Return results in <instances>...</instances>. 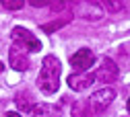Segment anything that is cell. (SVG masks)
I'll return each mask as SVG.
<instances>
[{
	"instance_id": "cell-13",
	"label": "cell",
	"mask_w": 130,
	"mask_h": 117,
	"mask_svg": "<svg viewBox=\"0 0 130 117\" xmlns=\"http://www.w3.org/2000/svg\"><path fill=\"white\" fill-rule=\"evenodd\" d=\"M29 4H33L35 8H41V6H47L50 4V0H27Z\"/></svg>"
},
{
	"instance_id": "cell-1",
	"label": "cell",
	"mask_w": 130,
	"mask_h": 117,
	"mask_svg": "<svg viewBox=\"0 0 130 117\" xmlns=\"http://www.w3.org/2000/svg\"><path fill=\"white\" fill-rule=\"evenodd\" d=\"M60 72L62 66L56 56H45L41 62V70L37 76V86L43 95H54L60 86Z\"/></svg>"
},
{
	"instance_id": "cell-4",
	"label": "cell",
	"mask_w": 130,
	"mask_h": 117,
	"mask_svg": "<svg viewBox=\"0 0 130 117\" xmlns=\"http://www.w3.org/2000/svg\"><path fill=\"white\" fill-rule=\"evenodd\" d=\"M93 64H95V54L89 47H80L78 52H74L70 56V66H72V70L76 74L78 72H89V68Z\"/></svg>"
},
{
	"instance_id": "cell-2",
	"label": "cell",
	"mask_w": 130,
	"mask_h": 117,
	"mask_svg": "<svg viewBox=\"0 0 130 117\" xmlns=\"http://www.w3.org/2000/svg\"><path fill=\"white\" fill-rule=\"evenodd\" d=\"M113 99H116V90H113V88H99V90H95L85 101V105H87V117H97L101 111H105L111 105Z\"/></svg>"
},
{
	"instance_id": "cell-15",
	"label": "cell",
	"mask_w": 130,
	"mask_h": 117,
	"mask_svg": "<svg viewBox=\"0 0 130 117\" xmlns=\"http://www.w3.org/2000/svg\"><path fill=\"white\" fill-rule=\"evenodd\" d=\"M62 2H64V6H66V4H72L74 0H62Z\"/></svg>"
},
{
	"instance_id": "cell-11",
	"label": "cell",
	"mask_w": 130,
	"mask_h": 117,
	"mask_svg": "<svg viewBox=\"0 0 130 117\" xmlns=\"http://www.w3.org/2000/svg\"><path fill=\"white\" fill-rule=\"evenodd\" d=\"M72 117H87V105L85 101H78L72 107Z\"/></svg>"
},
{
	"instance_id": "cell-6",
	"label": "cell",
	"mask_w": 130,
	"mask_h": 117,
	"mask_svg": "<svg viewBox=\"0 0 130 117\" xmlns=\"http://www.w3.org/2000/svg\"><path fill=\"white\" fill-rule=\"evenodd\" d=\"M93 82H95V76L91 72H78V74L74 72L68 76V86L72 90H87Z\"/></svg>"
},
{
	"instance_id": "cell-10",
	"label": "cell",
	"mask_w": 130,
	"mask_h": 117,
	"mask_svg": "<svg viewBox=\"0 0 130 117\" xmlns=\"http://www.w3.org/2000/svg\"><path fill=\"white\" fill-rule=\"evenodd\" d=\"M64 25H68V19H60V21H54V23H45V25H41V31H45V33H54V31L62 29Z\"/></svg>"
},
{
	"instance_id": "cell-3",
	"label": "cell",
	"mask_w": 130,
	"mask_h": 117,
	"mask_svg": "<svg viewBox=\"0 0 130 117\" xmlns=\"http://www.w3.org/2000/svg\"><path fill=\"white\" fill-rule=\"evenodd\" d=\"M10 37H12L14 43L21 45L23 49H29V52H39V49H41L39 39H37L31 31H27V29H23V27H14V29L10 31Z\"/></svg>"
},
{
	"instance_id": "cell-9",
	"label": "cell",
	"mask_w": 130,
	"mask_h": 117,
	"mask_svg": "<svg viewBox=\"0 0 130 117\" xmlns=\"http://www.w3.org/2000/svg\"><path fill=\"white\" fill-rule=\"evenodd\" d=\"M17 105H19V109L21 111H25V113H31L33 111V101H31V97L27 95V92H23V95H17Z\"/></svg>"
},
{
	"instance_id": "cell-7",
	"label": "cell",
	"mask_w": 130,
	"mask_h": 117,
	"mask_svg": "<svg viewBox=\"0 0 130 117\" xmlns=\"http://www.w3.org/2000/svg\"><path fill=\"white\" fill-rule=\"evenodd\" d=\"M93 76H95V80H101L103 84H109V82H111V80H116V76H118V66L113 64V60L103 58L101 70L97 72V74H93Z\"/></svg>"
},
{
	"instance_id": "cell-14",
	"label": "cell",
	"mask_w": 130,
	"mask_h": 117,
	"mask_svg": "<svg viewBox=\"0 0 130 117\" xmlns=\"http://www.w3.org/2000/svg\"><path fill=\"white\" fill-rule=\"evenodd\" d=\"M6 117H21V115H19L17 111H8V113H6Z\"/></svg>"
},
{
	"instance_id": "cell-16",
	"label": "cell",
	"mask_w": 130,
	"mask_h": 117,
	"mask_svg": "<svg viewBox=\"0 0 130 117\" xmlns=\"http://www.w3.org/2000/svg\"><path fill=\"white\" fill-rule=\"evenodd\" d=\"M2 70H4V64H2V62H0V72H2Z\"/></svg>"
},
{
	"instance_id": "cell-12",
	"label": "cell",
	"mask_w": 130,
	"mask_h": 117,
	"mask_svg": "<svg viewBox=\"0 0 130 117\" xmlns=\"http://www.w3.org/2000/svg\"><path fill=\"white\" fill-rule=\"evenodd\" d=\"M0 2H2V6L8 8V10H19V8H23L25 0H0Z\"/></svg>"
},
{
	"instance_id": "cell-8",
	"label": "cell",
	"mask_w": 130,
	"mask_h": 117,
	"mask_svg": "<svg viewBox=\"0 0 130 117\" xmlns=\"http://www.w3.org/2000/svg\"><path fill=\"white\" fill-rule=\"evenodd\" d=\"M31 113H33V117H58L60 115V107L41 103V105H35Z\"/></svg>"
},
{
	"instance_id": "cell-5",
	"label": "cell",
	"mask_w": 130,
	"mask_h": 117,
	"mask_svg": "<svg viewBox=\"0 0 130 117\" xmlns=\"http://www.w3.org/2000/svg\"><path fill=\"white\" fill-rule=\"evenodd\" d=\"M8 64H10V68L17 70V72L29 70V56H27V52L21 45H12L8 49Z\"/></svg>"
}]
</instances>
